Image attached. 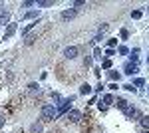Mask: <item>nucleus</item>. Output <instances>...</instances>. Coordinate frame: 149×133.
I'll use <instances>...</instances> for the list:
<instances>
[{
  "label": "nucleus",
  "mask_w": 149,
  "mask_h": 133,
  "mask_svg": "<svg viewBox=\"0 0 149 133\" xmlns=\"http://www.w3.org/2000/svg\"><path fill=\"white\" fill-rule=\"evenodd\" d=\"M56 107H54V105H44V107H42V111H40V115H42V119H44V121H52V119H54V117H56Z\"/></svg>",
  "instance_id": "1"
},
{
  "label": "nucleus",
  "mask_w": 149,
  "mask_h": 133,
  "mask_svg": "<svg viewBox=\"0 0 149 133\" xmlns=\"http://www.w3.org/2000/svg\"><path fill=\"white\" fill-rule=\"evenodd\" d=\"M66 119H68L70 123H78L81 119V111H78V109H70L68 113H66Z\"/></svg>",
  "instance_id": "2"
},
{
  "label": "nucleus",
  "mask_w": 149,
  "mask_h": 133,
  "mask_svg": "<svg viewBox=\"0 0 149 133\" xmlns=\"http://www.w3.org/2000/svg\"><path fill=\"white\" fill-rule=\"evenodd\" d=\"M78 52H80V50H78V48H76V46H68V48H66V50H64V56H66V58H68V60H74V58H76V56H78Z\"/></svg>",
  "instance_id": "3"
},
{
  "label": "nucleus",
  "mask_w": 149,
  "mask_h": 133,
  "mask_svg": "<svg viewBox=\"0 0 149 133\" xmlns=\"http://www.w3.org/2000/svg\"><path fill=\"white\" fill-rule=\"evenodd\" d=\"M8 20H10L8 10H6L4 6H0V24H2V26H6V24H8Z\"/></svg>",
  "instance_id": "4"
},
{
  "label": "nucleus",
  "mask_w": 149,
  "mask_h": 133,
  "mask_svg": "<svg viewBox=\"0 0 149 133\" xmlns=\"http://www.w3.org/2000/svg\"><path fill=\"white\" fill-rule=\"evenodd\" d=\"M111 103H115L113 95H111V93H105V95H103V103H100V109H105V107L111 105Z\"/></svg>",
  "instance_id": "5"
},
{
  "label": "nucleus",
  "mask_w": 149,
  "mask_h": 133,
  "mask_svg": "<svg viewBox=\"0 0 149 133\" xmlns=\"http://www.w3.org/2000/svg\"><path fill=\"white\" fill-rule=\"evenodd\" d=\"M125 74L127 76H133V74H137V64H125Z\"/></svg>",
  "instance_id": "6"
},
{
  "label": "nucleus",
  "mask_w": 149,
  "mask_h": 133,
  "mask_svg": "<svg viewBox=\"0 0 149 133\" xmlns=\"http://www.w3.org/2000/svg\"><path fill=\"white\" fill-rule=\"evenodd\" d=\"M74 16H76V10H74V8H70V10H64V12H62V20H72Z\"/></svg>",
  "instance_id": "7"
},
{
  "label": "nucleus",
  "mask_w": 149,
  "mask_h": 133,
  "mask_svg": "<svg viewBox=\"0 0 149 133\" xmlns=\"http://www.w3.org/2000/svg\"><path fill=\"white\" fill-rule=\"evenodd\" d=\"M139 123H141V127H143V129H149V115H141Z\"/></svg>",
  "instance_id": "8"
},
{
  "label": "nucleus",
  "mask_w": 149,
  "mask_h": 133,
  "mask_svg": "<svg viewBox=\"0 0 149 133\" xmlns=\"http://www.w3.org/2000/svg\"><path fill=\"white\" fill-rule=\"evenodd\" d=\"M30 133H42V123H32V127H30Z\"/></svg>",
  "instance_id": "9"
},
{
  "label": "nucleus",
  "mask_w": 149,
  "mask_h": 133,
  "mask_svg": "<svg viewBox=\"0 0 149 133\" xmlns=\"http://www.w3.org/2000/svg\"><path fill=\"white\" fill-rule=\"evenodd\" d=\"M115 105H117L119 109H125V107H127V105H129V103H127L125 100H121V97H117V101H115Z\"/></svg>",
  "instance_id": "10"
},
{
  "label": "nucleus",
  "mask_w": 149,
  "mask_h": 133,
  "mask_svg": "<svg viewBox=\"0 0 149 133\" xmlns=\"http://www.w3.org/2000/svg\"><path fill=\"white\" fill-rule=\"evenodd\" d=\"M80 93H84V95H88V93H92V88H90L88 84H84V86L80 88Z\"/></svg>",
  "instance_id": "11"
},
{
  "label": "nucleus",
  "mask_w": 149,
  "mask_h": 133,
  "mask_svg": "<svg viewBox=\"0 0 149 133\" xmlns=\"http://www.w3.org/2000/svg\"><path fill=\"white\" fill-rule=\"evenodd\" d=\"M14 32H16V24H10V26L6 28V38H10Z\"/></svg>",
  "instance_id": "12"
},
{
  "label": "nucleus",
  "mask_w": 149,
  "mask_h": 133,
  "mask_svg": "<svg viewBox=\"0 0 149 133\" xmlns=\"http://www.w3.org/2000/svg\"><path fill=\"white\" fill-rule=\"evenodd\" d=\"M38 6H42V8H46V6H54V0H40Z\"/></svg>",
  "instance_id": "13"
},
{
  "label": "nucleus",
  "mask_w": 149,
  "mask_h": 133,
  "mask_svg": "<svg viewBox=\"0 0 149 133\" xmlns=\"http://www.w3.org/2000/svg\"><path fill=\"white\" fill-rule=\"evenodd\" d=\"M28 89H30L32 93H36V91L40 93V86H38V84H30V86H28Z\"/></svg>",
  "instance_id": "14"
},
{
  "label": "nucleus",
  "mask_w": 149,
  "mask_h": 133,
  "mask_svg": "<svg viewBox=\"0 0 149 133\" xmlns=\"http://www.w3.org/2000/svg\"><path fill=\"white\" fill-rule=\"evenodd\" d=\"M143 84H145V79H143V78H137L135 81H133V86H137V88H141Z\"/></svg>",
  "instance_id": "15"
},
{
  "label": "nucleus",
  "mask_w": 149,
  "mask_h": 133,
  "mask_svg": "<svg viewBox=\"0 0 149 133\" xmlns=\"http://www.w3.org/2000/svg\"><path fill=\"white\" fill-rule=\"evenodd\" d=\"M103 70H109V68H111V60H103Z\"/></svg>",
  "instance_id": "16"
},
{
  "label": "nucleus",
  "mask_w": 149,
  "mask_h": 133,
  "mask_svg": "<svg viewBox=\"0 0 149 133\" xmlns=\"http://www.w3.org/2000/svg\"><path fill=\"white\" fill-rule=\"evenodd\" d=\"M38 16V12H28V14H24V18H36Z\"/></svg>",
  "instance_id": "17"
},
{
  "label": "nucleus",
  "mask_w": 149,
  "mask_h": 133,
  "mask_svg": "<svg viewBox=\"0 0 149 133\" xmlns=\"http://www.w3.org/2000/svg\"><path fill=\"white\" fill-rule=\"evenodd\" d=\"M127 52H129V50H127L125 46H119V54H121V56H125Z\"/></svg>",
  "instance_id": "18"
},
{
  "label": "nucleus",
  "mask_w": 149,
  "mask_h": 133,
  "mask_svg": "<svg viewBox=\"0 0 149 133\" xmlns=\"http://www.w3.org/2000/svg\"><path fill=\"white\" fill-rule=\"evenodd\" d=\"M137 54H139V50H137V48H135V50H133V52H131V60H133V62H135V60H137Z\"/></svg>",
  "instance_id": "19"
},
{
  "label": "nucleus",
  "mask_w": 149,
  "mask_h": 133,
  "mask_svg": "<svg viewBox=\"0 0 149 133\" xmlns=\"http://www.w3.org/2000/svg\"><path fill=\"white\" fill-rule=\"evenodd\" d=\"M131 18H141V12H139V10H133V12H131Z\"/></svg>",
  "instance_id": "20"
},
{
  "label": "nucleus",
  "mask_w": 149,
  "mask_h": 133,
  "mask_svg": "<svg viewBox=\"0 0 149 133\" xmlns=\"http://www.w3.org/2000/svg\"><path fill=\"white\" fill-rule=\"evenodd\" d=\"M109 78L111 79H119V74H117V72H109Z\"/></svg>",
  "instance_id": "21"
},
{
  "label": "nucleus",
  "mask_w": 149,
  "mask_h": 133,
  "mask_svg": "<svg viewBox=\"0 0 149 133\" xmlns=\"http://www.w3.org/2000/svg\"><path fill=\"white\" fill-rule=\"evenodd\" d=\"M123 88H125L127 91H135V88H133V84H127V86H123Z\"/></svg>",
  "instance_id": "22"
},
{
  "label": "nucleus",
  "mask_w": 149,
  "mask_h": 133,
  "mask_svg": "<svg viewBox=\"0 0 149 133\" xmlns=\"http://www.w3.org/2000/svg\"><path fill=\"white\" fill-rule=\"evenodd\" d=\"M93 56H95V58H102V50H100V48H95V52H93Z\"/></svg>",
  "instance_id": "23"
},
{
  "label": "nucleus",
  "mask_w": 149,
  "mask_h": 133,
  "mask_svg": "<svg viewBox=\"0 0 149 133\" xmlns=\"http://www.w3.org/2000/svg\"><path fill=\"white\" fill-rule=\"evenodd\" d=\"M105 30H107V24H102V26H100V34H103Z\"/></svg>",
  "instance_id": "24"
},
{
  "label": "nucleus",
  "mask_w": 149,
  "mask_h": 133,
  "mask_svg": "<svg viewBox=\"0 0 149 133\" xmlns=\"http://www.w3.org/2000/svg\"><path fill=\"white\" fill-rule=\"evenodd\" d=\"M4 121H6V117H4V115H2V113H0V127H2V125H4Z\"/></svg>",
  "instance_id": "25"
},
{
  "label": "nucleus",
  "mask_w": 149,
  "mask_h": 133,
  "mask_svg": "<svg viewBox=\"0 0 149 133\" xmlns=\"http://www.w3.org/2000/svg\"><path fill=\"white\" fill-rule=\"evenodd\" d=\"M147 64H149V58H147Z\"/></svg>",
  "instance_id": "26"
},
{
  "label": "nucleus",
  "mask_w": 149,
  "mask_h": 133,
  "mask_svg": "<svg viewBox=\"0 0 149 133\" xmlns=\"http://www.w3.org/2000/svg\"><path fill=\"white\" fill-rule=\"evenodd\" d=\"M141 133H147V131H141Z\"/></svg>",
  "instance_id": "27"
}]
</instances>
